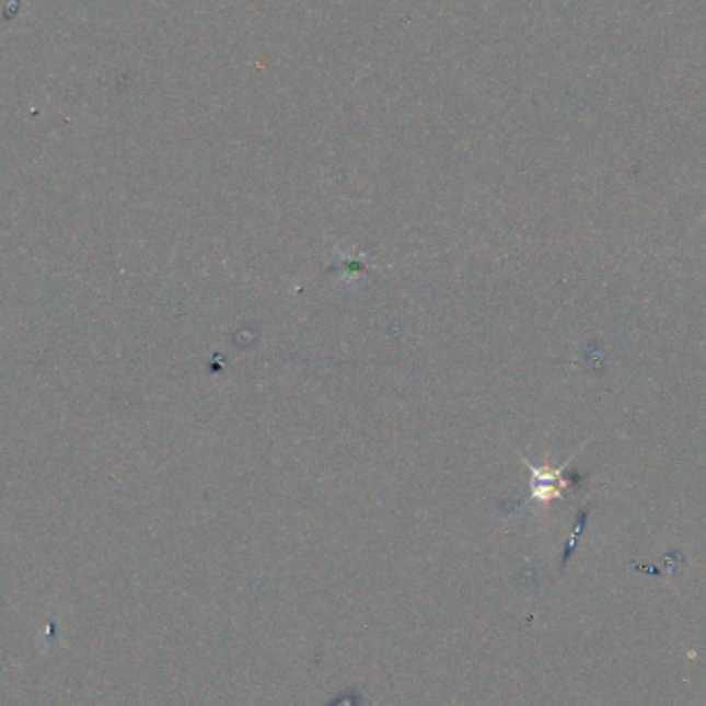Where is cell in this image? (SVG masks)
I'll return each mask as SVG.
<instances>
[{
    "instance_id": "cell-1",
    "label": "cell",
    "mask_w": 706,
    "mask_h": 706,
    "mask_svg": "<svg viewBox=\"0 0 706 706\" xmlns=\"http://www.w3.org/2000/svg\"><path fill=\"white\" fill-rule=\"evenodd\" d=\"M337 706H351V696H347L342 703H337Z\"/></svg>"
}]
</instances>
